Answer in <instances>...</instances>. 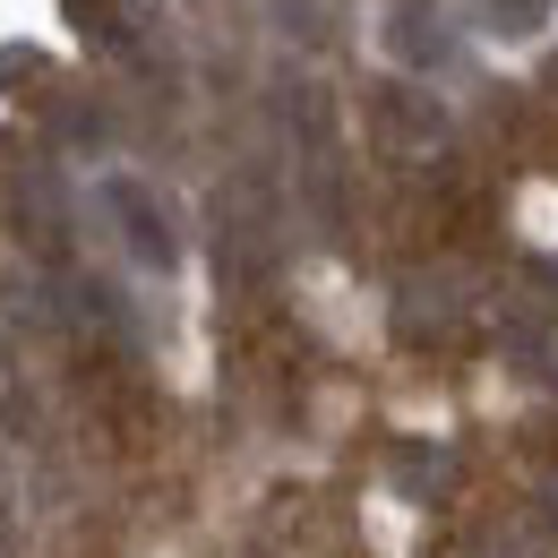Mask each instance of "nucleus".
I'll return each mask as SVG.
<instances>
[{
  "instance_id": "f257e3e1",
  "label": "nucleus",
  "mask_w": 558,
  "mask_h": 558,
  "mask_svg": "<svg viewBox=\"0 0 558 558\" xmlns=\"http://www.w3.org/2000/svg\"><path fill=\"white\" fill-rule=\"evenodd\" d=\"M378 52L404 77H438L456 61V17H447V0H378Z\"/></svg>"
},
{
  "instance_id": "f03ea898",
  "label": "nucleus",
  "mask_w": 558,
  "mask_h": 558,
  "mask_svg": "<svg viewBox=\"0 0 558 558\" xmlns=\"http://www.w3.org/2000/svg\"><path fill=\"white\" fill-rule=\"evenodd\" d=\"M104 207H112L121 250H130L138 267H155V276H172V267H181V223H172V207L146 190L138 172H112V181H104Z\"/></svg>"
},
{
  "instance_id": "7ed1b4c3",
  "label": "nucleus",
  "mask_w": 558,
  "mask_h": 558,
  "mask_svg": "<svg viewBox=\"0 0 558 558\" xmlns=\"http://www.w3.org/2000/svg\"><path fill=\"white\" fill-rule=\"evenodd\" d=\"M369 130H378V146L429 155V146L447 138V112H438V95H421V86H404V77H387V86L369 95Z\"/></svg>"
},
{
  "instance_id": "20e7f679",
  "label": "nucleus",
  "mask_w": 558,
  "mask_h": 558,
  "mask_svg": "<svg viewBox=\"0 0 558 558\" xmlns=\"http://www.w3.org/2000/svg\"><path fill=\"white\" fill-rule=\"evenodd\" d=\"M61 17H70L86 44H104V52H121L138 35V0H61Z\"/></svg>"
},
{
  "instance_id": "39448f33",
  "label": "nucleus",
  "mask_w": 558,
  "mask_h": 558,
  "mask_svg": "<svg viewBox=\"0 0 558 558\" xmlns=\"http://www.w3.org/2000/svg\"><path fill=\"white\" fill-rule=\"evenodd\" d=\"M550 17H558V0H473V26L498 35V44H533Z\"/></svg>"
}]
</instances>
